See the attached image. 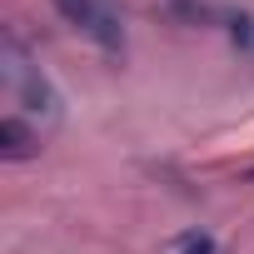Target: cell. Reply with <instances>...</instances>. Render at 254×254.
<instances>
[{"label":"cell","mask_w":254,"mask_h":254,"mask_svg":"<svg viewBox=\"0 0 254 254\" xmlns=\"http://www.w3.org/2000/svg\"><path fill=\"white\" fill-rule=\"evenodd\" d=\"M224 30H229V40H234V45H244V50L254 45V20H249V15H229V20H224Z\"/></svg>","instance_id":"277c9868"},{"label":"cell","mask_w":254,"mask_h":254,"mask_svg":"<svg viewBox=\"0 0 254 254\" xmlns=\"http://www.w3.org/2000/svg\"><path fill=\"white\" fill-rule=\"evenodd\" d=\"M35 155H40V130H30V120H20V115H5L0 120V160L20 165Z\"/></svg>","instance_id":"3957f363"},{"label":"cell","mask_w":254,"mask_h":254,"mask_svg":"<svg viewBox=\"0 0 254 254\" xmlns=\"http://www.w3.org/2000/svg\"><path fill=\"white\" fill-rule=\"evenodd\" d=\"M0 75H5L10 100H15L30 120H40V125H55V120H60V90L50 85V75L35 65V55L25 50V40H20L15 30L0 35Z\"/></svg>","instance_id":"6da1fadb"},{"label":"cell","mask_w":254,"mask_h":254,"mask_svg":"<svg viewBox=\"0 0 254 254\" xmlns=\"http://www.w3.org/2000/svg\"><path fill=\"white\" fill-rule=\"evenodd\" d=\"M180 254H214V234H204V229H190V234L180 239Z\"/></svg>","instance_id":"5b68a950"},{"label":"cell","mask_w":254,"mask_h":254,"mask_svg":"<svg viewBox=\"0 0 254 254\" xmlns=\"http://www.w3.org/2000/svg\"><path fill=\"white\" fill-rule=\"evenodd\" d=\"M60 5V15L80 30V35H90L110 60H125V25L115 20V10L105 5V0H55Z\"/></svg>","instance_id":"7a4b0ae2"}]
</instances>
